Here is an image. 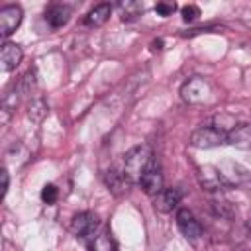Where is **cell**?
Segmentation results:
<instances>
[{
  "label": "cell",
  "mask_w": 251,
  "mask_h": 251,
  "mask_svg": "<svg viewBox=\"0 0 251 251\" xmlns=\"http://www.w3.org/2000/svg\"><path fill=\"white\" fill-rule=\"evenodd\" d=\"M155 165V157L149 145H135L124 155V175L129 184H139L143 175Z\"/></svg>",
  "instance_id": "cell-1"
},
{
  "label": "cell",
  "mask_w": 251,
  "mask_h": 251,
  "mask_svg": "<svg viewBox=\"0 0 251 251\" xmlns=\"http://www.w3.org/2000/svg\"><path fill=\"white\" fill-rule=\"evenodd\" d=\"M224 143H227V133L214 127V126L212 127H198L190 135V145L198 147V149H210V147H218Z\"/></svg>",
  "instance_id": "cell-2"
},
{
  "label": "cell",
  "mask_w": 251,
  "mask_h": 251,
  "mask_svg": "<svg viewBox=\"0 0 251 251\" xmlns=\"http://www.w3.org/2000/svg\"><path fill=\"white\" fill-rule=\"evenodd\" d=\"M198 182L204 190H210V192H220V190L231 188V184L227 182L224 173L218 167H212V165H204V167L198 169Z\"/></svg>",
  "instance_id": "cell-3"
},
{
  "label": "cell",
  "mask_w": 251,
  "mask_h": 251,
  "mask_svg": "<svg viewBox=\"0 0 251 251\" xmlns=\"http://www.w3.org/2000/svg\"><path fill=\"white\" fill-rule=\"evenodd\" d=\"M208 94H210V84L202 76L188 78L180 88V96L188 104H202L208 98Z\"/></svg>",
  "instance_id": "cell-4"
},
{
  "label": "cell",
  "mask_w": 251,
  "mask_h": 251,
  "mask_svg": "<svg viewBox=\"0 0 251 251\" xmlns=\"http://www.w3.org/2000/svg\"><path fill=\"white\" fill-rule=\"evenodd\" d=\"M22 18H24V12L20 6L16 4H10V6H4L0 10V35L6 39L10 37L22 24Z\"/></svg>",
  "instance_id": "cell-5"
},
{
  "label": "cell",
  "mask_w": 251,
  "mask_h": 251,
  "mask_svg": "<svg viewBox=\"0 0 251 251\" xmlns=\"http://www.w3.org/2000/svg\"><path fill=\"white\" fill-rule=\"evenodd\" d=\"M98 226V218L92 214V212H78L73 216L71 220V231L80 237V239H86V237H94V229Z\"/></svg>",
  "instance_id": "cell-6"
},
{
  "label": "cell",
  "mask_w": 251,
  "mask_h": 251,
  "mask_svg": "<svg viewBox=\"0 0 251 251\" xmlns=\"http://www.w3.org/2000/svg\"><path fill=\"white\" fill-rule=\"evenodd\" d=\"M182 200V190L180 188H163L157 196H153V206L157 212H173Z\"/></svg>",
  "instance_id": "cell-7"
},
{
  "label": "cell",
  "mask_w": 251,
  "mask_h": 251,
  "mask_svg": "<svg viewBox=\"0 0 251 251\" xmlns=\"http://www.w3.org/2000/svg\"><path fill=\"white\" fill-rule=\"evenodd\" d=\"M176 226L182 231V235L188 237V239H198L202 235V227H200L198 220L194 218V214L188 208H180L176 212Z\"/></svg>",
  "instance_id": "cell-8"
},
{
  "label": "cell",
  "mask_w": 251,
  "mask_h": 251,
  "mask_svg": "<svg viewBox=\"0 0 251 251\" xmlns=\"http://www.w3.org/2000/svg\"><path fill=\"white\" fill-rule=\"evenodd\" d=\"M218 169L224 173V176L227 178V182L231 186H249L251 184V175L247 173V169H243L241 165H237L233 161H226Z\"/></svg>",
  "instance_id": "cell-9"
},
{
  "label": "cell",
  "mask_w": 251,
  "mask_h": 251,
  "mask_svg": "<svg viewBox=\"0 0 251 251\" xmlns=\"http://www.w3.org/2000/svg\"><path fill=\"white\" fill-rule=\"evenodd\" d=\"M139 186L149 196H157L163 190V175H161V169L157 163L143 175V178L139 180Z\"/></svg>",
  "instance_id": "cell-10"
},
{
  "label": "cell",
  "mask_w": 251,
  "mask_h": 251,
  "mask_svg": "<svg viewBox=\"0 0 251 251\" xmlns=\"http://www.w3.org/2000/svg\"><path fill=\"white\" fill-rule=\"evenodd\" d=\"M22 57H24V53H22L20 45H16V43H12V41H6V43L2 45V53H0L2 71H4V73L14 71V69L22 63Z\"/></svg>",
  "instance_id": "cell-11"
},
{
  "label": "cell",
  "mask_w": 251,
  "mask_h": 251,
  "mask_svg": "<svg viewBox=\"0 0 251 251\" xmlns=\"http://www.w3.org/2000/svg\"><path fill=\"white\" fill-rule=\"evenodd\" d=\"M227 143L239 149H251V126L237 124L231 131H227Z\"/></svg>",
  "instance_id": "cell-12"
},
{
  "label": "cell",
  "mask_w": 251,
  "mask_h": 251,
  "mask_svg": "<svg viewBox=\"0 0 251 251\" xmlns=\"http://www.w3.org/2000/svg\"><path fill=\"white\" fill-rule=\"evenodd\" d=\"M69 18H71V8L69 6H63V4H51L45 10V22L51 27H55V29L63 27L69 22Z\"/></svg>",
  "instance_id": "cell-13"
},
{
  "label": "cell",
  "mask_w": 251,
  "mask_h": 251,
  "mask_svg": "<svg viewBox=\"0 0 251 251\" xmlns=\"http://www.w3.org/2000/svg\"><path fill=\"white\" fill-rule=\"evenodd\" d=\"M110 14H112V6H110V4H98V6H94V8L86 14L84 24H86V25H92V27H98V25H102V24L108 22Z\"/></svg>",
  "instance_id": "cell-14"
},
{
  "label": "cell",
  "mask_w": 251,
  "mask_h": 251,
  "mask_svg": "<svg viewBox=\"0 0 251 251\" xmlns=\"http://www.w3.org/2000/svg\"><path fill=\"white\" fill-rule=\"evenodd\" d=\"M88 247H90V251H116L114 241H112V235H110L108 229H102L94 237H90Z\"/></svg>",
  "instance_id": "cell-15"
},
{
  "label": "cell",
  "mask_w": 251,
  "mask_h": 251,
  "mask_svg": "<svg viewBox=\"0 0 251 251\" xmlns=\"http://www.w3.org/2000/svg\"><path fill=\"white\" fill-rule=\"evenodd\" d=\"M106 182H108V186H110V190L112 192H122V190H126V186H129V180L126 178V175H124V171H108V175H106Z\"/></svg>",
  "instance_id": "cell-16"
},
{
  "label": "cell",
  "mask_w": 251,
  "mask_h": 251,
  "mask_svg": "<svg viewBox=\"0 0 251 251\" xmlns=\"http://www.w3.org/2000/svg\"><path fill=\"white\" fill-rule=\"evenodd\" d=\"M120 12H122V20L129 22V20H135L137 16L143 14V4L141 2H120Z\"/></svg>",
  "instance_id": "cell-17"
},
{
  "label": "cell",
  "mask_w": 251,
  "mask_h": 251,
  "mask_svg": "<svg viewBox=\"0 0 251 251\" xmlns=\"http://www.w3.org/2000/svg\"><path fill=\"white\" fill-rule=\"evenodd\" d=\"M45 114H47L45 102H43V100H33L31 106H29V118H31L33 122H41Z\"/></svg>",
  "instance_id": "cell-18"
},
{
  "label": "cell",
  "mask_w": 251,
  "mask_h": 251,
  "mask_svg": "<svg viewBox=\"0 0 251 251\" xmlns=\"http://www.w3.org/2000/svg\"><path fill=\"white\" fill-rule=\"evenodd\" d=\"M57 198H59V188L55 186V184H45L43 188H41V200L45 202V204H55L57 202Z\"/></svg>",
  "instance_id": "cell-19"
},
{
  "label": "cell",
  "mask_w": 251,
  "mask_h": 251,
  "mask_svg": "<svg viewBox=\"0 0 251 251\" xmlns=\"http://www.w3.org/2000/svg\"><path fill=\"white\" fill-rule=\"evenodd\" d=\"M175 10H176V4H175V2H157V4H155V12H157L159 16H163V18L171 16Z\"/></svg>",
  "instance_id": "cell-20"
},
{
  "label": "cell",
  "mask_w": 251,
  "mask_h": 251,
  "mask_svg": "<svg viewBox=\"0 0 251 251\" xmlns=\"http://www.w3.org/2000/svg\"><path fill=\"white\" fill-rule=\"evenodd\" d=\"M180 14H182V20H184V22H192V20H196V18L200 16V10H198V6L188 4V6H184V8L180 10Z\"/></svg>",
  "instance_id": "cell-21"
},
{
  "label": "cell",
  "mask_w": 251,
  "mask_h": 251,
  "mask_svg": "<svg viewBox=\"0 0 251 251\" xmlns=\"http://www.w3.org/2000/svg\"><path fill=\"white\" fill-rule=\"evenodd\" d=\"M0 176H2V198H4V196H6V192H8V186H10L8 171H6V169H2V171H0Z\"/></svg>",
  "instance_id": "cell-22"
},
{
  "label": "cell",
  "mask_w": 251,
  "mask_h": 251,
  "mask_svg": "<svg viewBox=\"0 0 251 251\" xmlns=\"http://www.w3.org/2000/svg\"><path fill=\"white\" fill-rule=\"evenodd\" d=\"M153 49H163V39H157V41H153Z\"/></svg>",
  "instance_id": "cell-23"
}]
</instances>
